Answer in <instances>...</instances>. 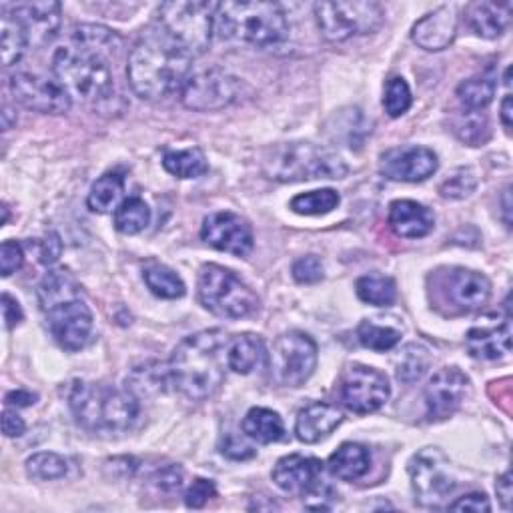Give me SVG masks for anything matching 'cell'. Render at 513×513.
Wrapping results in <instances>:
<instances>
[{
  "mask_svg": "<svg viewBox=\"0 0 513 513\" xmlns=\"http://www.w3.org/2000/svg\"><path fill=\"white\" fill-rule=\"evenodd\" d=\"M229 335L223 329H207L185 337L173 351L169 369L171 385L191 401L213 397L229 369Z\"/></svg>",
  "mask_w": 513,
  "mask_h": 513,
  "instance_id": "cell-1",
  "label": "cell"
},
{
  "mask_svg": "<svg viewBox=\"0 0 513 513\" xmlns=\"http://www.w3.org/2000/svg\"><path fill=\"white\" fill-rule=\"evenodd\" d=\"M193 57L161 29L147 31L133 47L127 79L133 93L145 101L165 99L185 85Z\"/></svg>",
  "mask_w": 513,
  "mask_h": 513,
  "instance_id": "cell-2",
  "label": "cell"
},
{
  "mask_svg": "<svg viewBox=\"0 0 513 513\" xmlns=\"http://www.w3.org/2000/svg\"><path fill=\"white\" fill-rule=\"evenodd\" d=\"M69 407L77 423L97 435L127 433L139 417V401L129 389L103 383H73Z\"/></svg>",
  "mask_w": 513,
  "mask_h": 513,
  "instance_id": "cell-3",
  "label": "cell"
},
{
  "mask_svg": "<svg viewBox=\"0 0 513 513\" xmlns=\"http://www.w3.org/2000/svg\"><path fill=\"white\" fill-rule=\"evenodd\" d=\"M215 27L221 39L259 49L281 45L289 35L283 9L277 3H259V0L219 3L215 11Z\"/></svg>",
  "mask_w": 513,
  "mask_h": 513,
  "instance_id": "cell-4",
  "label": "cell"
},
{
  "mask_svg": "<svg viewBox=\"0 0 513 513\" xmlns=\"http://www.w3.org/2000/svg\"><path fill=\"white\" fill-rule=\"evenodd\" d=\"M53 77L71 99L103 105L115 97V77L107 57L79 45L61 47L53 57Z\"/></svg>",
  "mask_w": 513,
  "mask_h": 513,
  "instance_id": "cell-5",
  "label": "cell"
},
{
  "mask_svg": "<svg viewBox=\"0 0 513 513\" xmlns=\"http://www.w3.org/2000/svg\"><path fill=\"white\" fill-rule=\"evenodd\" d=\"M261 165L263 173L279 183L343 179L349 171L339 155L305 141L273 145L265 151Z\"/></svg>",
  "mask_w": 513,
  "mask_h": 513,
  "instance_id": "cell-6",
  "label": "cell"
},
{
  "mask_svg": "<svg viewBox=\"0 0 513 513\" xmlns=\"http://www.w3.org/2000/svg\"><path fill=\"white\" fill-rule=\"evenodd\" d=\"M213 3L199 0H175L159 7V29L191 57L203 55L213 39L215 29Z\"/></svg>",
  "mask_w": 513,
  "mask_h": 513,
  "instance_id": "cell-7",
  "label": "cell"
},
{
  "mask_svg": "<svg viewBox=\"0 0 513 513\" xmlns=\"http://www.w3.org/2000/svg\"><path fill=\"white\" fill-rule=\"evenodd\" d=\"M199 301L217 317L243 319L259 309V299L233 271L209 263L199 271Z\"/></svg>",
  "mask_w": 513,
  "mask_h": 513,
  "instance_id": "cell-8",
  "label": "cell"
},
{
  "mask_svg": "<svg viewBox=\"0 0 513 513\" xmlns=\"http://www.w3.org/2000/svg\"><path fill=\"white\" fill-rule=\"evenodd\" d=\"M317 27L329 43H343L353 37L375 33L383 21V7L367 0H337L313 7Z\"/></svg>",
  "mask_w": 513,
  "mask_h": 513,
  "instance_id": "cell-9",
  "label": "cell"
},
{
  "mask_svg": "<svg viewBox=\"0 0 513 513\" xmlns=\"http://www.w3.org/2000/svg\"><path fill=\"white\" fill-rule=\"evenodd\" d=\"M317 343L301 331L283 333L269 355L271 379L281 387H301L317 367Z\"/></svg>",
  "mask_w": 513,
  "mask_h": 513,
  "instance_id": "cell-10",
  "label": "cell"
},
{
  "mask_svg": "<svg viewBox=\"0 0 513 513\" xmlns=\"http://www.w3.org/2000/svg\"><path fill=\"white\" fill-rule=\"evenodd\" d=\"M241 81L221 67H209L191 73L181 87V103L199 113L221 111L237 101Z\"/></svg>",
  "mask_w": 513,
  "mask_h": 513,
  "instance_id": "cell-11",
  "label": "cell"
},
{
  "mask_svg": "<svg viewBox=\"0 0 513 513\" xmlns=\"http://www.w3.org/2000/svg\"><path fill=\"white\" fill-rule=\"evenodd\" d=\"M409 475L415 499L425 507H439L455 489L449 461L437 447H425L409 461Z\"/></svg>",
  "mask_w": 513,
  "mask_h": 513,
  "instance_id": "cell-12",
  "label": "cell"
},
{
  "mask_svg": "<svg viewBox=\"0 0 513 513\" xmlns=\"http://www.w3.org/2000/svg\"><path fill=\"white\" fill-rule=\"evenodd\" d=\"M339 395L343 405L357 415H367L385 405L391 395L385 373L367 365H349L341 377Z\"/></svg>",
  "mask_w": 513,
  "mask_h": 513,
  "instance_id": "cell-13",
  "label": "cell"
},
{
  "mask_svg": "<svg viewBox=\"0 0 513 513\" xmlns=\"http://www.w3.org/2000/svg\"><path fill=\"white\" fill-rule=\"evenodd\" d=\"M13 97L27 109L45 113V115H61L67 113L73 105V99L67 91L55 81L35 73L19 71L9 81Z\"/></svg>",
  "mask_w": 513,
  "mask_h": 513,
  "instance_id": "cell-14",
  "label": "cell"
},
{
  "mask_svg": "<svg viewBox=\"0 0 513 513\" xmlns=\"http://www.w3.org/2000/svg\"><path fill=\"white\" fill-rule=\"evenodd\" d=\"M45 315L55 341L63 349L81 351L89 343L93 333V313L83 297L65 301L49 309Z\"/></svg>",
  "mask_w": 513,
  "mask_h": 513,
  "instance_id": "cell-15",
  "label": "cell"
},
{
  "mask_svg": "<svg viewBox=\"0 0 513 513\" xmlns=\"http://www.w3.org/2000/svg\"><path fill=\"white\" fill-rule=\"evenodd\" d=\"M469 393V377L457 367L439 369L425 387V407L431 421H443L457 413Z\"/></svg>",
  "mask_w": 513,
  "mask_h": 513,
  "instance_id": "cell-16",
  "label": "cell"
},
{
  "mask_svg": "<svg viewBox=\"0 0 513 513\" xmlns=\"http://www.w3.org/2000/svg\"><path fill=\"white\" fill-rule=\"evenodd\" d=\"M201 239L217 251L245 257L253 249L251 225L237 213L219 211L205 217Z\"/></svg>",
  "mask_w": 513,
  "mask_h": 513,
  "instance_id": "cell-17",
  "label": "cell"
},
{
  "mask_svg": "<svg viewBox=\"0 0 513 513\" xmlns=\"http://www.w3.org/2000/svg\"><path fill=\"white\" fill-rule=\"evenodd\" d=\"M19 23L21 31L27 37L29 49H41L49 45L63 21V11L59 3H51V0H45V3H19V5H3Z\"/></svg>",
  "mask_w": 513,
  "mask_h": 513,
  "instance_id": "cell-18",
  "label": "cell"
},
{
  "mask_svg": "<svg viewBox=\"0 0 513 513\" xmlns=\"http://www.w3.org/2000/svg\"><path fill=\"white\" fill-rule=\"evenodd\" d=\"M439 167L437 155L427 147H397L381 155V173L391 181L421 183Z\"/></svg>",
  "mask_w": 513,
  "mask_h": 513,
  "instance_id": "cell-19",
  "label": "cell"
},
{
  "mask_svg": "<svg viewBox=\"0 0 513 513\" xmlns=\"http://www.w3.org/2000/svg\"><path fill=\"white\" fill-rule=\"evenodd\" d=\"M275 485L291 495H307L323 483V463L317 457L287 455L273 467Z\"/></svg>",
  "mask_w": 513,
  "mask_h": 513,
  "instance_id": "cell-20",
  "label": "cell"
},
{
  "mask_svg": "<svg viewBox=\"0 0 513 513\" xmlns=\"http://www.w3.org/2000/svg\"><path fill=\"white\" fill-rule=\"evenodd\" d=\"M457 35V15L453 7H439L415 23L411 31L413 43L423 51H443Z\"/></svg>",
  "mask_w": 513,
  "mask_h": 513,
  "instance_id": "cell-21",
  "label": "cell"
},
{
  "mask_svg": "<svg viewBox=\"0 0 513 513\" xmlns=\"http://www.w3.org/2000/svg\"><path fill=\"white\" fill-rule=\"evenodd\" d=\"M467 351L473 359L495 361L511 351V325L509 319L493 325H475L465 337Z\"/></svg>",
  "mask_w": 513,
  "mask_h": 513,
  "instance_id": "cell-22",
  "label": "cell"
},
{
  "mask_svg": "<svg viewBox=\"0 0 513 513\" xmlns=\"http://www.w3.org/2000/svg\"><path fill=\"white\" fill-rule=\"evenodd\" d=\"M343 423V413L329 403H309L295 419V435L303 443H319Z\"/></svg>",
  "mask_w": 513,
  "mask_h": 513,
  "instance_id": "cell-23",
  "label": "cell"
},
{
  "mask_svg": "<svg viewBox=\"0 0 513 513\" xmlns=\"http://www.w3.org/2000/svg\"><path fill=\"white\" fill-rule=\"evenodd\" d=\"M387 221H389V227L395 231V235L403 239H423L435 227L433 213L425 205L409 199L393 201L389 205Z\"/></svg>",
  "mask_w": 513,
  "mask_h": 513,
  "instance_id": "cell-24",
  "label": "cell"
},
{
  "mask_svg": "<svg viewBox=\"0 0 513 513\" xmlns=\"http://www.w3.org/2000/svg\"><path fill=\"white\" fill-rule=\"evenodd\" d=\"M491 295V283L485 275L469 269H455L447 279V297L449 301L463 309L473 311L487 303Z\"/></svg>",
  "mask_w": 513,
  "mask_h": 513,
  "instance_id": "cell-25",
  "label": "cell"
},
{
  "mask_svg": "<svg viewBox=\"0 0 513 513\" xmlns=\"http://www.w3.org/2000/svg\"><path fill=\"white\" fill-rule=\"evenodd\" d=\"M511 17V5L509 3H471L465 11V21L469 29L481 37V39H499L507 27Z\"/></svg>",
  "mask_w": 513,
  "mask_h": 513,
  "instance_id": "cell-26",
  "label": "cell"
},
{
  "mask_svg": "<svg viewBox=\"0 0 513 513\" xmlns=\"http://www.w3.org/2000/svg\"><path fill=\"white\" fill-rule=\"evenodd\" d=\"M371 465L369 451L359 443H343L327 461V469L333 477L341 481L361 479Z\"/></svg>",
  "mask_w": 513,
  "mask_h": 513,
  "instance_id": "cell-27",
  "label": "cell"
},
{
  "mask_svg": "<svg viewBox=\"0 0 513 513\" xmlns=\"http://www.w3.org/2000/svg\"><path fill=\"white\" fill-rule=\"evenodd\" d=\"M265 355V345L259 335L243 333L229 339L227 347V365L239 375H249L255 371Z\"/></svg>",
  "mask_w": 513,
  "mask_h": 513,
  "instance_id": "cell-28",
  "label": "cell"
},
{
  "mask_svg": "<svg viewBox=\"0 0 513 513\" xmlns=\"http://www.w3.org/2000/svg\"><path fill=\"white\" fill-rule=\"evenodd\" d=\"M39 305L41 309L47 313L49 309L71 301V299H79L81 297V285L77 283V279L65 271V269H57V271H49L43 281L39 283Z\"/></svg>",
  "mask_w": 513,
  "mask_h": 513,
  "instance_id": "cell-29",
  "label": "cell"
},
{
  "mask_svg": "<svg viewBox=\"0 0 513 513\" xmlns=\"http://www.w3.org/2000/svg\"><path fill=\"white\" fill-rule=\"evenodd\" d=\"M243 433L261 445H269L285 437V423L277 411L253 407L243 419Z\"/></svg>",
  "mask_w": 513,
  "mask_h": 513,
  "instance_id": "cell-30",
  "label": "cell"
},
{
  "mask_svg": "<svg viewBox=\"0 0 513 513\" xmlns=\"http://www.w3.org/2000/svg\"><path fill=\"white\" fill-rule=\"evenodd\" d=\"M123 195H125V177L119 173H107L91 187L87 205L91 211L107 215L119 209V205L125 201Z\"/></svg>",
  "mask_w": 513,
  "mask_h": 513,
  "instance_id": "cell-31",
  "label": "cell"
},
{
  "mask_svg": "<svg viewBox=\"0 0 513 513\" xmlns=\"http://www.w3.org/2000/svg\"><path fill=\"white\" fill-rule=\"evenodd\" d=\"M163 167L177 179H199L209 171L207 157L197 147L185 151H167L163 157Z\"/></svg>",
  "mask_w": 513,
  "mask_h": 513,
  "instance_id": "cell-32",
  "label": "cell"
},
{
  "mask_svg": "<svg viewBox=\"0 0 513 513\" xmlns=\"http://www.w3.org/2000/svg\"><path fill=\"white\" fill-rule=\"evenodd\" d=\"M73 45L95 51L103 57H111L123 49L121 39L107 27L101 25H81L73 29Z\"/></svg>",
  "mask_w": 513,
  "mask_h": 513,
  "instance_id": "cell-33",
  "label": "cell"
},
{
  "mask_svg": "<svg viewBox=\"0 0 513 513\" xmlns=\"http://www.w3.org/2000/svg\"><path fill=\"white\" fill-rule=\"evenodd\" d=\"M495 89H497L495 77L491 73H483V75H477V77H471V79L463 81L457 87V97L467 111L477 113L493 101Z\"/></svg>",
  "mask_w": 513,
  "mask_h": 513,
  "instance_id": "cell-34",
  "label": "cell"
},
{
  "mask_svg": "<svg viewBox=\"0 0 513 513\" xmlns=\"http://www.w3.org/2000/svg\"><path fill=\"white\" fill-rule=\"evenodd\" d=\"M355 291L363 303H369L373 307H389L397 297L395 281L391 277L377 275V273L359 277L355 283Z\"/></svg>",
  "mask_w": 513,
  "mask_h": 513,
  "instance_id": "cell-35",
  "label": "cell"
},
{
  "mask_svg": "<svg viewBox=\"0 0 513 513\" xmlns=\"http://www.w3.org/2000/svg\"><path fill=\"white\" fill-rule=\"evenodd\" d=\"M143 279L149 291L161 299H181L187 293L183 279L167 265H159V263L149 265L143 273Z\"/></svg>",
  "mask_w": 513,
  "mask_h": 513,
  "instance_id": "cell-36",
  "label": "cell"
},
{
  "mask_svg": "<svg viewBox=\"0 0 513 513\" xmlns=\"http://www.w3.org/2000/svg\"><path fill=\"white\" fill-rule=\"evenodd\" d=\"M151 223V209L141 197L125 199L115 211V227L123 235H139Z\"/></svg>",
  "mask_w": 513,
  "mask_h": 513,
  "instance_id": "cell-37",
  "label": "cell"
},
{
  "mask_svg": "<svg viewBox=\"0 0 513 513\" xmlns=\"http://www.w3.org/2000/svg\"><path fill=\"white\" fill-rule=\"evenodd\" d=\"M429 363H431V355L427 347L419 343H409L401 349L395 361V375L403 383H415L425 375Z\"/></svg>",
  "mask_w": 513,
  "mask_h": 513,
  "instance_id": "cell-38",
  "label": "cell"
},
{
  "mask_svg": "<svg viewBox=\"0 0 513 513\" xmlns=\"http://www.w3.org/2000/svg\"><path fill=\"white\" fill-rule=\"evenodd\" d=\"M0 13H3V33H0V43H3L0 45V49H3V63L5 67H13L23 59V55L29 49V43L19 23L15 21V17L5 7H0Z\"/></svg>",
  "mask_w": 513,
  "mask_h": 513,
  "instance_id": "cell-39",
  "label": "cell"
},
{
  "mask_svg": "<svg viewBox=\"0 0 513 513\" xmlns=\"http://www.w3.org/2000/svg\"><path fill=\"white\" fill-rule=\"evenodd\" d=\"M341 203V197L333 189H321V191H311L293 197L291 209L297 215H307V217H317V215H327L333 209H337Z\"/></svg>",
  "mask_w": 513,
  "mask_h": 513,
  "instance_id": "cell-40",
  "label": "cell"
},
{
  "mask_svg": "<svg viewBox=\"0 0 513 513\" xmlns=\"http://www.w3.org/2000/svg\"><path fill=\"white\" fill-rule=\"evenodd\" d=\"M357 339L365 349L383 353V351H391L401 341V331L393 327L375 325L371 321H361L357 327Z\"/></svg>",
  "mask_w": 513,
  "mask_h": 513,
  "instance_id": "cell-41",
  "label": "cell"
},
{
  "mask_svg": "<svg viewBox=\"0 0 513 513\" xmlns=\"http://www.w3.org/2000/svg\"><path fill=\"white\" fill-rule=\"evenodd\" d=\"M67 471H69L67 459L61 457L59 453H53V451H41V453H35L27 459V473L33 479L53 481V479L65 477Z\"/></svg>",
  "mask_w": 513,
  "mask_h": 513,
  "instance_id": "cell-42",
  "label": "cell"
},
{
  "mask_svg": "<svg viewBox=\"0 0 513 513\" xmlns=\"http://www.w3.org/2000/svg\"><path fill=\"white\" fill-rule=\"evenodd\" d=\"M127 383H131V387L127 385V389L137 397V395H149V393H161L165 391V385H171L169 381V369H163L159 365H155V369L141 367L135 369L131 373V377L127 379Z\"/></svg>",
  "mask_w": 513,
  "mask_h": 513,
  "instance_id": "cell-43",
  "label": "cell"
},
{
  "mask_svg": "<svg viewBox=\"0 0 513 513\" xmlns=\"http://www.w3.org/2000/svg\"><path fill=\"white\" fill-rule=\"evenodd\" d=\"M411 101H413L411 99V89L405 83V79L393 77V79L387 81L385 95H383V107H385V113L391 119H397V117L405 115L411 107Z\"/></svg>",
  "mask_w": 513,
  "mask_h": 513,
  "instance_id": "cell-44",
  "label": "cell"
},
{
  "mask_svg": "<svg viewBox=\"0 0 513 513\" xmlns=\"http://www.w3.org/2000/svg\"><path fill=\"white\" fill-rule=\"evenodd\" d=\"M475 187H477L475 173L471 169H459L441 183L439 193L443 199H465L475 191Z\"/></svg>",
  "mask_w": 513,
  "mask_h": 513,
  "instance_id": "cell-45",
  "label": "cell"
},
{
  "mask_svg": "<svg viewBox=\"0 0 513 513\" xmlns=\"http://www.w3.org/2000/svg\"><path fill=\"white\" fill-rule=\"evenodd\" d=\"M455 133L461 141L477 147L487 139V121L483 115L475 111H467L465 119H461L455 127Z\"/></svg>",
  "mask_w": 513,
  "mask_h": 513,
  "instance_id": "cell-46",
  "label": "cell"
},
{
  "mask_svg": "<svg viewBox=\"0 0 513 513\" xmlns=\"http://www.w3.org/2000/svg\"><path fill=\"white\" fill-rule=\"evenodd\" d=\"M293 279L301 285H313V283H319L325 275V269H323V263L317 255H307V257H301L293 263Z\"/></svg>",
  "mask_w": 513,
  "mask_h": 513,
  "instance_id": "cell-47",
  "label": "cell"
},
{
  "mask_svg": "<svg viewBox=\"0 0 513 513\" xmlns=\"http://www.w3.org/2000/svg\"><path fill=\"white\" fill-rule=\"evenodd\" d=\"M31 249H35V253L43 265H55L63 255V241L57 233H49L43 239L31 241Z\"/></svg>",
  "mask_w": 513,
  "mask_h": 513,
  "instance_id": "cell-48",
  "label": "cell"
},
{
  "mask_svg": "<svg viewBox=\"0 0 513 513\" xmlns=\"http://www.w3.org/2000/svg\"><path fill=\"white\" fill-rule=\"evenodd\" d=\"M25 263V251L23 245L17 241H5L0 247V273L3 277H11L17 273Z\"/></svg>",
  "mask_w": 513,
  "mask_h": 513,
  "instance_id": "cell-49",
  "label": "cell"
},
{
  "mask_svg": "<svg viewBox=\"0 0 513 513\" xmlns=\"http://www.w3.org/2000/svg\"><path fill=\"white\" fill-rule=\"evenodd\" d=\"M217 495V487L211 479H195L193 485L187 489L185 493V503L187 507H193V509H201L209 499H213Z\"/></svg>",
  "mask_w": 513,
  "mask_h": 513,
  "instance_id": "cell-50",
  "label": "cell"
},
{
  "mask_svg": "<svg viewBox=\"0 0 513 513\" xmlns=\"http://www.w3.org/2000/svg\"><path fill=\"white\" fill-rule=\"evenodd\" d=\"M221 453L225 457H229V459H235V461H243V459L255 457V449L249 443H245L241 437H237V435H227L223 439Z\"/></svg>",
  "mask_w": 513,
  "mask_h": 513,
  "instance_id": "cell-51",
  "label": "cell"
},
{
  "mask_svg": "<svg viewBox=\"0 0 513 513\" xmlns=\"http://www.w3.org/2000/svg\"><path fill=\"white\" fill-rule=\"evenodd\" d=\"M155 485L163 491H175L183 485V469L179 465H167L155 473Z\"/></svg>",
  "mask_w": 513,
  "mask_h": 513,
  "instance_id": "cell-52",
  "label": "cell"
},
{
  "mask_svg": "<svg viewBox=\"0 0 513 513\" xmlns=\"http://www.w3.org/2000/svg\"><path fill=\"white\" fill-rule=\"evenodd\" d=\"M449 509L481 513V511H491V503L483 493H469V495H463L457 501L449 503Z\"/></svg>",
  "mask_w": 513,
  "mask_h": 513,
  "instance_id": "cell-53",
  "label": "cell"
},
{
  "mask_svg": "<svg viewBox=\"0 0 513 513\" xmlns=\"http://www.w3.org/2000/svg\"><path fill=\"white\" fill-rule=\"evenodd\" d=\"M25 431H27L25 419L13 407H7L3 413V433L7 437H21Z\"/></svg>",
  "mask_w": 513,
  "mask_h": 513,
  "instance_id": "cell-54",
  "label": "cell"
},
{
  "mask_svg": "<svg viewBox=\"0 0 513 513\" xmlns=\"http://www.w3.org/2000/svg\"><path fill=\"white\" fill-rule=\"evenodd\" d=\"M3 317H5V325L9 331L15 329L25 317L19 301L13 299L9 293H3Z\"/></svg>",
  "mask_w": 513,
  "mask_h": 513,
  "instance_id": "cell-55",
  "label": "cell"
},
{
  "mask_svg": "<svg viewBox=\"0 0 513 513\" xmlns=\"http://www.w3.org/2000/svg\"><path fill=\"white\" fill-rule=\"evenodd\" d=\"M37 399H39V397H37L35 393L25 391V389H17V391L7 393L5 403H7V407H15V409H19V407H31V405H35V403H37Z\"/></svg>",
  "mask_w": 513,
  "mask_h": 513,
  "instance_id": "cell-56",
  "label": "cell"
},
{
  "mask_svg": "<svg viewBox=\"0 0 513 513\" xmlns=\"http://www.w3.org/2000/svg\"><path fill=\"white\" fill-rule=\"evenodd\" d=\"M495 491H497V497H499V503L505 511L511 509V473L505 471L497 483H495Z\"/></svg>",
  "mask_w": 513,
  "mask_h": 513,
  "instance_id": "cell-57",
  "label": "cell"
},
{
  "mask_svg": "<svg viewBox=\"0 0 513 513\" xmlns=\"http://www.w3.org/2000/svg\"><path fill=\"white\" fill-rule=\"evenodd\" d=\"M501 125L507 133H511V95H507L501 103Z\"/></svg>",
  "mask_w": 513,
  "mask_h": 513,
  "instance_id": "cell-58",
  "label": "cell"
},
{
  "mask_svg": "<svg viewBox=\"0 0 513 513\" xmlns=\"http://www.w3.org/2000/svg\"><path fill=\"white\" fill-rule=\"evenodd\" d=\"M509 211H511V203H509V189H505V193H503V221H505V225H507V227H511Z\"/></svg>",
  "mask_w": 513,
  "mask_h": 513,
  "instance_id": "cell-59",
  "label": "cell"
}]
</instances>
